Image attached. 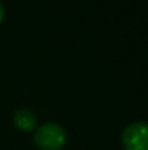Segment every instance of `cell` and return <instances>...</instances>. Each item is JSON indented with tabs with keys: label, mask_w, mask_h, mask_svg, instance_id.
Masks as SVG:
<instances>
[{
	"label": "cell",
	"mask_w": 148,
	"mask_h": 150,
	"mask_svg": "<svg viewBox=\"0 0 148 150\" xmlns=\"http://www.w3.org/2000/svg\"><path fill=\"white\" fill-rule=\"evenodd\" d=\"M34 142L41 150H60L67 142V133L55 122H45L35 130Z\"/></svg>",
	"instance_id": "cell-1"
},
{
	"label": "cell",
	"mask_w": 148,
	"mask_h": 150,
	"mask_svg": "<svg viewBox=\"0 0 148 150\" xmlns=\"http://www.w3.org/2000/svg\"><path fill=\"white\" fill-rule=\"evenodd\" d=\"M122 144L125 150H148V122L129 124L122 131Z\"/></svg>",
	"instance_id": "cell-2"
},
{
	"label": "cell",
	"mask_w": 148,
	"mask_h": 150,
	"mask_svg": "<svg viewBox=\"0 0 148 150\" xmlns=\"http://www.w3.org/2000/svg\"><path fill=\"white\" fill-rule=\"evenodd\" d=\"M13 122L18 128L23 131H31L36 124V115L28 108H18L13 114Z\"/></svg>",
	"instance_id": "cell-3"
},
{
	"label": "cell",
	"mask_w": 148,
	"mask_h": 150,
	"mask_svg": "<svg viewBox=\"0 0 148 150\" xmlns=\"http://www.w3.org/2000/svg\"><path fill=\"white\" fill-rule=\"evenodd\" d=\"M3 18H4V9H3V4L0 3V22L3 21Z\"/></svg>",
	"instance_id": "cell-4"
}]
</instances>
